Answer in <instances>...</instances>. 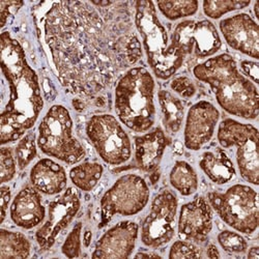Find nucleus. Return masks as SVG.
Here are the masks:
<instances>
[{
    "mask_svg": "<svg viewBox=\"0 0 259 259\" xmlns=\"http://www.w3.org/2000/svg\"><path fill=\"white\" fill-rule=\"evenodd\" d=\"M86 135L105 163L118 166L131 159V140L113 115L97 114L92 116L86 123Z\"/></svg>",
    "mask_w": 259,
    "mask_h": 259,
    "instance_id": "obj_10",
    "label": "nucleus"
},
{
    "mask_svg": "<svg viewBox=\"0 0 259 259\" xmlns=\"http://www.w3.org/2000/svg\"><path fill=\"white\" fill-rule=\"evenodd\" d=\"M157 7L166 19L176 21L195 15L198 11L199 3L196 0H165L158 2Z\"/></svg>",
    "mask_w": 259,
    "mask_h": 259,
    "instance_id": "obj_26",
    "label": "nucleus"
},
{
    "mask_svg": "<svg viewBox=\"0 0 259 259\" xmlns=\"http://www.w3.org/2000/svg\"><path fill=\"white\" fill-rule=\"evenodd\" d=\"M212 229V209L202 196L182 205L179 215L178 231L183 240L204 243Z\"/></svg>",
    "mask_w": 259,
    "mask_h": 259,
    "instance_id": "obj_16",
    "label": "nucleus"
},
{
    "mask_svg": "<svg viewBox=\"0 0 259 259\" xmlns=\"http://www.w3.org/2000/svg\"><path fill=\"white\" fill-rule=\"evenodd\" d=\"M36 144L37 142H35V135L32 132L25 134L19 140L15 148V155L19 169H25L34 160L37 154Z\"/></svg>",
    "mask_w": 259,
    "mask_h": 259,
    "instance_id": "obj_28",
    "label": "nucleus"
},
{
    "mask_svg": "<svg viewBox=\"0 0 259 259\" xmlns=\"http://www.w3.org/2000/svg\"><path fill=\"white\" fill-rule=\"evenodd\" d=\"M170 88L184 99H191L196 94V86L187 76H179L170 83Z\"/></svg>",
    "mask_w": 259,
    "mask_h": 259,
    "instance_id": "obj_33",
    "label": "nucleus"
},
{
    "mask_svg": "<svg viewBox=\"0 0 259 259\" xmlns=\"http://www.w3.org/2000/svg\"><path fill=\"white\" fill-rule=\"evenodd\" d=\"M206 254H207V257H209V258H219L220 257V253H219L218 248L215 247L214 245H212V244H210L207 247Z\"/></svg>",
    "mask_w": 259,
    "mask_h": 259,
    "instance_id": "obj_37",
    "label": "nucleus"
},
{
    "mask_svg": "<svg viewBox=\"0 0 259 259\" xmlns=\"http://www.w3.org/2000/svg\"><path fill=\"white\" fill-rule=\"evenodd\" d=\"M73 119L66 107L54 105L38 125L37 146L42 154L63 163L74 165L81 162L86 152L73 133Z\"/></svg>",
    "mask_w": 259,
    "mask_h": 259,
    "instance_id": "obj_6",
    "label": "nucleus"
},
{
    "mask_svg": "<svg viewBox=\"0 0 259 259\" xmlns=\"http://www.w3.org/2000/svg\"><path fill=\"white\" fill-rule=\"evenodd\" d=\"M34 189L45 195H57L67 188L68 177L64 168L51 159L39 160L30 171Z\"/></svg>",
    "mask_w": 259,
    "mask_h": 259,
    "instance_id": "obj_20",
    "label": "nucleus"
},
{
    "mask_svg": "<svg viewBox=\"0 0 259 259\" xmlns=\"http://www.w3.org/2000/svg\"><path fill=\"white\" fill-rule=\"evenodd\" d=\"M139 235V226L133 221H122L108 229L96 244L92 254L97 259L131 257Z\"/></svg>",
    "mask_w": 259,
    "mask_h": 259,
    "instance_id": "obj_17",
    "label": "nucleus"
},
{
    "mask_svg": "<svg viewBox=\"0 0 259 259\" xmlns=\"http://www.w3.org/2000/svg\"><path fill=\"white\" fill-rule=\"evenodd\" d=\"M91 242H92V232L90 230H88L84 234V245L86 247H89Z\"/></svg>",
    "mask_w": 259,
    "mask_h": 259,
    "instance_id": "obj_40",
    "label": "nucleus"
},
{
    "mask_svg": "<svg viewBox=\"0 0 259 259\" xmlns=\"http://www.w3.org/2000/svg\"><path fill=\"white\" fill-rule=\"evenodd\" d=\"M0 60L9 86V100L0 115V142L5 145L22 138L35 124L44 100L23 47L9 31L2 33Z\"/></svg>",
    "mask_w": 259,
    "mask_h": 259,
    "instance_id": "obj_2",
    "label": "nucleus"
},
{
    "mask_svg": "<svg viewBox=\"0 0 259 259\" xmlns=\"http://www.w3.org/2000/svg\"><path fill=\"white\" fill-rule=\"evenodd\" d=\"M10 214L12 221L23 229H32L39 225L46 217V208L39 192L33 187H24L14 198Z\"/></svg>",
    "mask_w": 259,
    "mask_h": 259,
    "instance_id": "obj_18",
    "label": "nucleus"
},
{
    "mask_svg": "<svg viewBox=\"0 0 259 259\" xmlns=\"http://www.w3.org/2000/svg\"><path fill=\"white\" fill-rule=\"evenodd\" d=\"M134 141L136 167L147 174L157 171L165 149L170 143L163 128L155 127L144 135L136 136Z\"/></svg>",
    "mask_w": 259,
    "mask_h": 259,
    "instance_id": "obj_19",
    "label": "nucleus"
},
{
    "mask_svg": "<svg viewBox=\"0 0 259 259\" xmlns=\"http://www.w3.org/2000/svg\"><path fill=\"white\" fill-rule=\"evenodd\" d=\"M169 181L174 187L183 196H191L198 189V176L188 162L178 161L172 167Z\"/></svg>",
    "mask_w": 259,
    "mask_h": 259,
    "instance_id": "obj_24",
    "label": "nucleus"
},
{
    "mask_svg": "<svg viewBox=\"0 0 259 259\" xmlns=\"http://www.w3.org/2000/svg\"><path fill=\"white\" fill-rule=\"evenodd\" d=\"M218 243L221 248L230 254L245 253L248 249V243L240 233L224 230L218 234Z\"/></svg>",
    "mask_w": 259,
    "mask_h": 259,
    "instance_id": "obj_29",
    "label": "nucleus"
},
{
    "mask_svg": "<svg viewBox=\"0 0 259 259\" xmlns=\"http://www.w3.org/2000/svg\"><path fill=\"white\" fill-rule=\"evenodd\" d=\"M149 196V188L143 178L133 174L120 177L101 198L99 227H105L116 214L127 217L139 213L147 205Z\"/></svg>",
    "mask_w": 259,
    "mask_h": 259,
    "instance_id": "obj_9",
    "label": "nucleus"
},
{
    "mask_svg": "<svg viewBox=\"0 0 259 259\" xmlns=\"http://www.w3.org/2000/svg\"><path fill=\"white\" fill-rule=\"evenodd\" d=\"M217 137L223 148H236V163L241 177L247 183L258 186V130L250 123L226 118L219 124Z\"/></svg>",
    "mask_w": 259,
    "mask_h": 259,
    "instance_id": "obj_8",
    "label": "nucleus"
},
{
    "mask_svg": "<svg viewBox=\"0 0 259 259\" xmlns=\"http://www.w3.org/2000/svg\"><path fill=\"white\" fill-rule=\"evenodd\" d=\"M220 118V112L207 101H199L188 111L184 139L190 150H199L210 141Z\"/></svg>",
    "mask_w": 259,
    "mask_h": 259,
    "instance_id": "obj_14",
    "label": "nucleus"
},
{
    "mask_svg": "<svg viewBox=\"0 0 259 259\" xmlns=\"http://www.w3.org/2000/svg\"><path fill=\"white\" fill-rule=\"evenodd\" d=\"M207 199L211 208L229 227L244 234H252L258 228V194L247 186L237 184L225 192H209Z\"/></svg>",
    "mask_w": 259,
    "mask_h": 259,
    "instance_id": "obj_7",
    "label": "nucleus"
},
{
    "mask_svg": "<svg viewBox=\"0 0 259 259\" xmlns=\"http://www.w3.org/2000/svg\"><path fill=\"white\" fill-rule=\"evenodd\" d=\"M219 28L229 47L251 58L258 59V24L250 15L242 13L226 18L221 21Z\"/></svg>",
    "mask_w": 259,
    "mask_h": 259,
    "instance_id": "obj_15",
    "label": "nucleus"
},
{
    "mask_svg": "<svg viewBox=\"0 0 259 259\" xmlns=\"http://www.w3.org/2000/svg\"><path fill=\"white\" fill-rule=\"evenodd\" d=\"M170 44L185 56L193 54L197 58H207L221 49L222 40L209 20H185L176 26Z\"/></svg>",
    "mask_w": 259,
    "mask_h": 259,
    "instance_id": "obj_12",
    "label": "nucleus"
},
{
    "mask_svg": "<svg viewBox=\"0 0 259 259\" xmlns=\"http://www.w3.org/2000/svg\"><path fill=\"white\" fill-rule=\"evenodd\" d=\"M2 156H0V180L2 184L11 182L17 172L16 161L10 147H2Z\"/></svg>",
    "mask_w": 259,
    "mask_h": 259,
    "instance_id": "obj_31",
    "label": "nucleus"
},
{
    "mask_svg": "<svg viewBox=\"0 0 259 259\" xmlns=\"http://www.w3.org/2000/svg\"><path fill=\"white\" fill-rule=\"evenodd\" d=\"M134 20L153 73L161 80L171 78L181 69L186 56L170 44L167 31L158 18L156 5L148 0L136 2Z\"/></svg>",
    "mask_w": 259,
    "mask_h": 259,
    "instance_id": "obj_5",
    "label": "nucleus"
},
{
    "mask_svg": "<svg viewBox=\"0 0 259 259\" xmlns=\"http://www.w3.org/2000/svg\"><path fill=\"white\" fill-rule=\"evenodd\" d=\"M104 172V168L97 162H84L70 170L72 183L84 192H90L96 188Z\"/></svg>",
    "mask_w": 259,
    "mask_h": 259,
    "instance_id": "obj_25",
    "label": "nucleus"
},
{
    "mask_svg": "<svg viewBox=\"0 0 259 259\" xmlns=\"http://www.w3.org/2000/svg\"><path fill=\"white\" fill-rule=\"evenodd\" d=\"M201 251L195 245L189 241H177L172 244L168 257L170 259H179V258H200Z\"/></svg>",
    "mask_w": 259,
    "mask_h": 259,
    "instance_id": "obj_32",
    "label": "nucleus"
},
{
    "mask_svg": "<svg viewBox=\"0 0 259 259\" xmlns=\"http://www.w3.org/2000/svg\"><path fill=\"white\" fill-rule=\"evenodd\" d=\"M178 198L169 190H163L154 198L149 213L141 225V242L159 249L167 245L176 232Z\"/></svg>",
    "mask_w": 259,
    "mask_h": 259,
    "instance_id": "obj_11",
    "label": "nucleus"
},
{
    "mask_svg": "<svg viewBox=\"0 0 259 259\" xmlns=\"http://www.w3.org/2000/svg\"><path fill=\"white\" fill-rule=\"evenodd\" d=\"M155 88L154 77L143 67L127 70L116 83V115L133 132L145 133L155 124Z\"/></svg>",
    "mask_w": 259,
    "mask_h": 259,
    "instance_id": "obj_4",
    "label": "nucleus"
},
{
    "mask_svg": "<svg viewBox=\"0 0 259 259\" xmlns=\"http://www.w3.org/2000/svg\"><path fill=\"white\" fill-rule=\"evenodd\" d=\"M250 5V2L245 0H205L202 8L206 17L217 20L230 12L246 9Z\"/></svg>",
    "mask_w": 259,
    "mask_h": 259,
    "instance_id": "obj_27",
    "label": "nucleus"
},
{
    "mask_svg": "<svg viewBox=\"0 0 259 259\" xmlns=\"http://www.w3.org/2000/svg\"><path fill=\"white\" fill-rule=\"evenodd\" d=\"M241 69L243 73L252 81L254 84H258L259 77V64L252 60H243L241 62Z\"/></svg>",
    "mask_w": 259,
    "mask_h": 259,
    "instance_id": "obj_35",
    "label": "nucleus"
},
{
    "mask_svg": "<svg viewBox=\"0 0 259 259\" xmlns=\"http://www.w3.org/2000/svg\"><path fill=\"white\" fill-rule=\"evenodd\" d=\"M159 178H160V175H159V172L157 170V171H155V172H153V174H152V177H150V182H152L153 185H155L158 182Z\"/></svg>",
    "mask_w": 259,
    "mask_h": 259,
    "instance_id": "obj_41",
    "label": "nucleus"
},
{
    "mask_svg": "<svg viewBox=\"0 0 259 259\" xmlns=\"http://www.w3.org/2000/svg\"><path fill=\"white\" fill-rule=\"evenodd\" d=\"M81 231L82 223L78 222L64 241L61 252L68 258H78L81 255Z\"/></svg>",
    "mask_w": 259,
    "mask_h": 259,
    "instance_id": "obj_30",
    "label": "nucleus"
},
{
    "mask_svg": "<svg viewBox=\"0 0 259 259\" xmlns=\"http://www.w3.org/2000/svg\"><path fill=\"white\" fill-rule=\"evenodd\" d=\"M80 206V197L74 188H68L49 203L48 218L35 233L37 245L41 250L47 251L54 246L59 234L77 215Z\"/></svg>",
    "mask_w": 259,
    "mask_h": 259,
    "instance_id": "obj_13",
    "label": "nucleus"
},
{
    "mask_svg": "<svg viewBox=\"0 0 259 259\" xmlns=\"http://www.w3.org/2000/svg\"><path fill=\"white\" fill-rule=\"evenodd\" d=\"M193 75L209 86L219 106L227 113L248 120L258 117V90L241 74L231 55L223 53L209 57L194 67Z\"/></svg>",
    "mask_w": 259,
    "mask_h": 259,
    "instance_id": "obj_3",
    "label": "nucleus"
},
{
    "mask_svg": "<svg viewBox=\"0 0 259 259\" xmlns=\"http://www.w3.org/2000/svg\"><path fill=\"white\" fill-rule=\"evenodd\" d=\"M258 6H259V3L257 2V3H255V5H254V13H255V17H256V19L258 20L259 19V13H258Z\"/></svg>",
    "mask_w": 259,
    "mask_h": 259,
    "instance_id": "obj_42",
    "label": "nucleus"
},
{
    "mask_svg": "<svg viewBox=\"0 0 259 259\" xmlns=\"http://www.w3.org/2000/svg\"><path fill=\"white\" fill-rule=\"evenodd\" d=\"M259 248L257 246H254L252 248L249 249L248 251V258H255L258 259L259 258Z\"/></svg>",
    "mask_w": 259,
    "mask_h": 259,
    "instance_id": "obj_39",
    "label": "nucleus"
},
{
    "mask_svg": "<svg viewBox=\"0 0 259 259\" xmlns=\"http://www.w3.org/2000/svg\"><path fill=\"white\" fill-rule=\"evenodd\" d=\"M23 2H0V26L4 28L8 20L14 16L21 8L23 7Z\"/></svg>",
    "mask_w": 259,
    "mask_h": 259,
    "instance_id": "obj_34",
    "label": "nucleus"
},
{
    "mask_svg": "<svg viewBox=\"0 0 259 259\" xmlns=\"http://www.w3.org/2000/svg\"><path fill=\"white\" fill-rule=\"evenodd\" d=\"M159 104L163 113V122L170 134H177L182 128L185 117V105L181 99L168 91L158 93Z\"/></svg>",
    "mask_w": 259,
    "mask_h": 259,
    "instance_id": "obj_22",
    "label": "nucleus"
},
{
    "mask_svg": "<svg viewBox=\"0 0 259 259\" xmlns=\"http://www.w3.org/2000/svg\"><path fill=\"white\" fill-rule=\"evenodd\" d=\"M136 258H161V256L154 252H138L135 255Z\"/></svg>",
    "mask_w": 259,
    "mask_h": 259,
    "instance_id": "obj_38",
    "label": "nucleus"
},
{
    "mask_svg": "<svg viewBox=\"0 0 259 259\" xmlns=\"http://www.w3.org/2000/svg\"><path fill=\"white\" fill-rule=\"evenodd\" d=\"M199 167L215 185L227 184L235 177L234 165L221 147L203 153L199 161Z\"/></svg>",
    "mask_w": 259,
    "mask_h": 259,
    "instance_id": "obj_21",
    "label": "nucleus"
},
{
    "mask_svg": "<svg viewBox=\"0 0 259 259\" xmlns=\"http://www.w3.org/2000/svg\"><path fill=\"white\" fill-rule=\"evenodd\" d=\"M30 252V242L23 233L0 230V259L28 258Z\"/></svg>",
    "mask_w": 259,
    "mask_h": 259,
    "instance_id": "obj_23",
    "label": "nucleus"
},
{
    "mask_svg": "<svg viewBox=\"0 0 259 259\" xmlns=\"http://www.w3.org/2000/svg\"><path fill=\"white\" fill-rule=\"evenodd\" d=\"M0 193H2V220L0 223H4L7 217V210L9 207V203L11 201V189L8 186H2L0 188Z\"/></svg>",
    "mask_w": 259,
    "mask_h": 259,
    "instance_id": "obj_36",
    "label": "nucleus"
},
{
    "mask_svg": "<svg viewBox=\"0 0 259 259\" xmlns=\"http://www.w3.org/2000/svg\"><path fill=\"white\" fill-rule=\"evenodd\" d=\"M44 34L61 85L81 98L99 96L142 57L138 37L110 25L88 2L53 3Z\"/></svg>",
    "mask_w": 259,
    "mask_h": 259,
    "instance_id": "obj_1",
    "label": "nucleus"
}]
</instances>
